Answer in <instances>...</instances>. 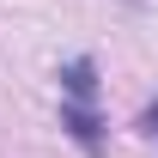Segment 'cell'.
<instances>
[{
    "label": "cell",
    "mask_w": 158,
    "mask_h": 158,
    "mask_svg": "<svg viewBox=\"0 0 158 158\" xmlns=\"http://www.w3.org/2000/svg\"><path fill=\"white\" fill-rule=\"evenodd\" d=\"M61 128H67L85 152H98V146H103V122H98V110H91L85 98H67V103H61Z\"/></svg>",
    "instance_id": "1"
},
{
    "label": "cell",
    "mask_w": 158,
    "mask_h": 158,
    "mask_svg": "<svg viewBox=\"0 0 158 158\" xmlns=\"http://www.w3.org/2000/svg\"><path fill=\"white\" fill-rule=\"evenodd\" d=\"M61 85H67V98H85V103H91V98H98V67H91L85 55H73L67 67H61Z\"/></svg>",
    "instance_id": "2"
},
{
    "label": "cell",
    "mask_w": 158,
    "mask_h": 158,
    "mask_svg": "<svg viewBox=\"0 0 158 158\" xmlns=\"http://www.w3.org/2000/svg\"><path fill=\"white\" fill-rule=\"evenodd\" d=\"M140 122H146V134H152V140H158V98H152V103H146V116H140Z\"/></svg>",
    "instance_id": "3"
},
{
    "label": "cell",
    "mask_w": 158,
    "mask_h": 158,
    "mask_svg": "<svg viewBox=\"0 0 158 158\" xmlns=\"http://www.w3.org/2000/svg\"><path fill=\"white\" fill-rule=\"evenodd\" d=\"M122 6H146V0H122Z\"/></svg>",
    "instance_id": "4"
}]
</instances>
